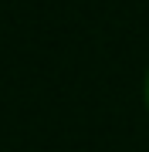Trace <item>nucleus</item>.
Masks as SVG:
<instances>
[{
  "label": "nucleus",
  "instance_id": "obj_1",
  "mask_svg": "<svg viewBox=\"0 0 149 152\" xmlns=\"http://www.w3.org/2000/svg\"><path fill=\"white\" fill-rule=\"evenodd\" d=\"M146 105H149V78H146Z\"/></svg>",
  "mask_w": 149,
  "mask_h": 152
}]
</instances>
